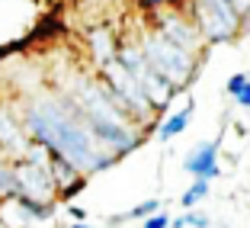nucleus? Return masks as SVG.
<instances>
[{
	"instance_id": "3",
	"label": "nucleus",
	"mask_w": 250,
	"mask_h": 228,
	"mask_svg": "<svg viewBox=\"0 0 250 228\" xmlns=\"http://www.w3.org/2000/svg\"><path fill=\"white\" fill-rule=\"evenodd\" d=\"M103 87H106V93H109V100L125 113V116H128V113H135V116H147V113L154 110V103L147 100V93L141 90V84L132 77V71L122 68L119 61H112V65L103 68Z\"/></svg>"
},
{
	"instance_id": "12",
	"label": "nucleus",
	"mask_w": 250,
	"mask_h": 228,
	"mask_svg": "<svg viewBox=\"0 0 250 228\" xmlns=\"http://www.w3.org/2000/svg\"><path fill=\"white\" fill-rule=\"evenodd\" d=\"M0 196H7V199H16V196H20L16 174H13V167H7L3 161H0Z\"/></svg>"
},
{
	"instance_id": "23",
	"label": "nucleus",
	"mask_w": 250,
	"mask_h": 228,
	"mask_svg": "<svg viewBox=\"0 0 250 228\" xmlns=\"http://www.w3.org/2000/svg\"><path fill=\"white\" fill-rule=\"evenodd\" d=\"M0 228H3V219H0Z\"/></svg>"
},
{
	"instance_id": "8",
	"label": "nucleus",
	"mask_w": 250,
	"mask_h": 228,
	"mask_svg": "<svg viewBox=\"0 0 250 228\" xmlns=\"http://www.w3.org/2000/svg\"><path fill=\"white\" fill-rule=\"evenodd\" d=\"M0 145L3 148H10L16 158H29V148H32V141L22 135V129H20V122H13V119L7 116V113L0 110Z\"/></svg>"
},
{
	"instance_id": "6",
	"label": "nucleus",
	"mask_w": 250,
	"mask_h": 228,
	"mask_svg": "<svg viewBox=\"0 0 250 228\" xmlns=\"http://www.w3.org/2000/svg\"><path fill=\"white\" fill-rule=\"evenodd\" d=\"M161 32L164 39H170L173 45H180L183 52H189V55H196V48H199V32H196V26H189L186 20H180L177 13H167V16H161Z\"/></svg>"
},
{
	"instance_id": "9",
	"label": "nucleus",
	"mask_w": 250,
	"mask_h": 228,
	"mask_svg": "<svg viewBox=\"0 0 250 228\" xmlns=\"http://www.w3.org/2000/svg\"><path fill=\"white\" fill-rule=\"evenodd\" d=\"M48 174H52L55 186H58L61 193H74L77 186H81V170L74 167L67 158H61V155H52V167H48Z\"/></svg>"
},
{
	"instance_id": "18",
	"label": "nucleus",
	"mask_w": 250,
	"mask_h": 228,
	"mask_svg": "<svg viewBox=\"0 0 250 228\" xmlns=\"http://www.w3.org/2000/svg\"><path fill=\"white\" fill-rule=\"evenodd\" d=\"M234 100H237V103H241V106H247V110H250V84H247V87H244L241 93L234 96Z\"/></svg>"
},
{
	"instance_id": "4",
	"label": "nucleus",
	"mask_w": 250,
	"mask_h": 228,
	"mask_svg": "<svg viewBox=\"0 0 250 228\" xmlns=\"http://www.w3.org/2000/svg\"><path fill=\"white\" fill-rule=\"evenodd\" d=\"M16 174V186H20V196L26 199H36V203H45V206H52V196L58 193V186H55L52 174L42 167H36V164L29 161H20L13 167Z\"/></svg>"
},
{
	"instance_id": "1",
	"label": "nucleus",
	"mask_w": 250,
	"mask_h": 228,
	"mask_svg": "<svg viewBox=\"0 0 250 228\" xmlns=\"http://www.w3.org/2000/svg\"><path fill=\"white\" fill-rule=\"evenodd\" d=\"M26 129L36 138V145L48 148L52 155H61L83 174L112 164V155H106L103 145L93 138L87 119L81 110L71 103H58V100H42L26 113Z\"/></svg>"
},
{
	"instance_id": "22",
	"label": "nucleus",
	"mask_w": 250,
	"mask_h": 228,
	"mask_svg": "<svg viewBox=\"0 0 250 228\" xmlns=\"http://www.w3.org/2000/svg\"><path fill=\"white\" fill-rule=\"evenodd\" d=\"M71 228H90V225H71Z\"/></svg>"
},
{
	"instance_id": "13",
	"label": "nucleus",
	"mask_w": 250,
	"mask_h": 228,
	"mask_svg": "<svg viewBox=\"0 0 250 228\" xmlns=\"http://www.w3.org/2000/svg\"><path fill=\"white\" fill-rule=\"evenodd\" d=\"M206 196H208V180H196V183L183 193V199H180V203H183V209H192V206H199Z\"/></svg>"
},
{
	"instance_id": "21",
	"label": "nucleus",
	"mask_w": 250,
	"mask_h": 228,
	"mask_svg": "<svg viewBox=\"0 0 250 228\" xmlns=\"http://www.w3.org/2000/svg\"><path fill=\"white\" fill-rule=\"evenodd\" d=\"M141 3H145V7H147V10H154V7H161L164 0H141Z\"/></svg>"
},
{
	"instance_id": "5",
	"label": "nucleus",
	"mask_w": 250,
	"mask_h": 228,
	"mask_svg": "<svg viewBox=\"0 0 250 228\" xmlns=\"http://www.w3.org/2000/svg\"><path fill=\"white\" fill-rule=\"evenodd\" d=\"M186 174H192L196 180H212V177H218V145L215 141H202V145H196V151L192 155H186L183 161Z\"/></svg>"
},
{
	"instance_id": "19",
	"label": "nucleus",
	"mask_w": 250,
	"mask_h": 228,
	"mask_svg": "<svg viewBox=\"0 0 250 228\" xmlns=\"http://www.w3.org/2000/svg\"><path fill=\"white\" fill-rule=\"evenodd\" d=\"M231 3H234V10H237V13H250V0H231Z\"/></svg>"
},
{
	"instance_id": "7",
	"label": "nucleus",
	"mask_w": 250,
	"mask_h": 228,
	"mask_svg": "<svg viewBox=\"0 0 250 228\" xmlns=\"http://www.w3.org/2000/svg\"><path fill=\"white\" fill-rule=\"evenodd\" d=\"M196 23H199V29H202V36H206L208 42H228V39L237 32L221 13H215L212 7L199 3V0H196Z\"/></svg>"
},
{
	"instance_id": "15",
	"label": "nucleus",
	"mask_w": 250,
	"mask_h": 228,
	"mask_svg": "<svg viewBox=\"0 0 250 228\" xmlns=\"http://www.w3.org/2000/svg\"><path fill=\"white\" fill-rule=\"evenodd\" d=\"M247 84H250V81H247V74H234V77L228 81V93H231V96H237L244 87H247Z\"/></svg>"
},
{
	"instance_id": "2",
	"label": "nucleus",
	"mask_w": 250,
	"mask_h": 228,
	"mask_svg": "<svg viewBox=\"0 0 250 228\" xmlns=\"http://www.w3.org/2000/svg\"><path fill=\"white\" fill-rule=\"evenodd\" d=\"M141 52H145L147 65L154 68L173 90L183 87L192 77V71H196V58L189 52H183L180 45H173L170 39H164L161 32H147L145 42H141Z\"/></svg>"
},
{
	"instance_id": "10",
	"label": "nucleus",
	"mask_w": 250,
	"mask_h": 228,
	"mask_svg": "<svg viewBox=\"0 0 250 228\" xmlns=\"http://www.w3.org/2000/svg\"><path fill=\"white\" fill-rule=\"evenodd\" d=\"M90 45H93V58L100 61V68L112 65V61L119 58V48H116V42H112V32L103 29V26L90 32Z\"/></svg>"
},
{
	"instance_id": "17",
	"label": "nucleus",
	"mask_w": 250,
	"mask_h": 228,
	"mask_svg": "<svg viewBox=\"0 0 250 228\" xmlns=\"http://www.w3.org/2000/svg\"><path fill=\"white\" fill-rule=\"evenodd\" d=\"M173 222L167 219L164 212H157V215H151V219H145V228H170Z\"/></svg>"
},
{
	"instance_id": "20",
	"label": "nucleus",
	"mask_w": 250,
	"mask_h": 228,
	"mask_svg": "<svg viewBox=\"0 0 250 228\" xmlns=\"http://www.w3.org/2000/svg\"><path fill=\"white\" fill-rule=\"evenodd\" d=\"M71 215H74V219H81V222H83V219H87V212H83V209H81V206H71Z\"/></svg>"
},
{
	"instance_id": "11",
	"label": "nucleus",
	"mask_w": 250,
	"mask_h": 228,
	"mask_svg": "<svg viewBox=\"0 0 250 228\" xmlns=\"http://www.w3.org/2000/svg\"><path fill=\"white\" fill-rule=\"evenodd\" d=\"M189 113H192V106H186V110L173 113V116H170L167 122H164L161 129H157V138H161V141H170L173 135H180V132L186 129V125H189Z\"/></svg>"
},
{
	"instance_id": "16",
	"label": "nucleus",
	"mask_w": 250,
	"mask_h": 228,
	"mask_svg": "<svg viewBox=\"0 0 250 228\" xmlns=\"http://www.w3.org/2000/svg\"><path fill=\"white\" fill-rule=\"evenodd\" d=\"M157 209H161V203H157V199H147V203H141V206L132 209V215H147V219H151V212H157Z\"/></svg>"
},
{
	"instance_id": "14",
	"label": "nucleus",
	"mask_w": 250,
	"mask_h": 228,
	"mask_svg": "<svg viewBox=\"0 0 250 228\" xmlns=\"http://www.w3.org/2000/svg\"><path fill=\"white\" fill-rule=\"evenodd\" d=\"M20 209L26 212V219H48L52 215V206H45V203H36V199H26V196H16Z\"/></svg>"
}]
</instances>
